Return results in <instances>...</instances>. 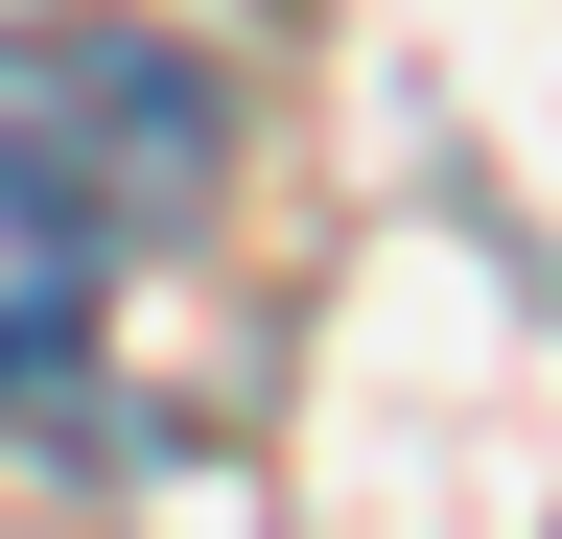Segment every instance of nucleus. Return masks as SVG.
<instances>
[{
  "instance_id": "f257e3e1",
  "label": "nucleus",
  "mask_w": 562,
  "mask_h": 539,
  "mask_svg": "<svg viewBox=\"0 0 562 539\" xmlns=\"http://www.w3.org/2000/svg\"><path fill=\"white\" fill-rule=\"evenodd\" d=\"M211 212V71L140 24H0V423L94 375L140 235Z\"/></svg>"
}]
</instances>
